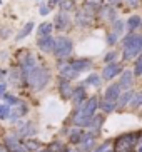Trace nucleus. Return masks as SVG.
<instances>
[{
  "label": "nucleus",
  "instance_id": "nucleus-30",
  "mask_svg": "<svg viewBox=\"0 0 142 152\" xmlns=\"http://www.w3.org/2000/svg\"><path fill=\"white\" fill-rule=\"evenodd\" d=\"M85 84L92 85V87H99V85H100V77H99L97 74H90V75L85 79Z\"/></svg>",
  "mask_w": 142,
  "mask_h": 152
},
{
  "label": "nucleus",
  "instance_id": "nucleus-20",
  "mask_svg": "<svg viewBox=\"0 0 142 152\" xmlns=\"http://www.w3.org/2000/svg\"><path fill=\"white\" fill-rule=\"evenodd\" d=\"M23 147L27 149V151H32V152H37L42 149V144L39 142V140H35V139H27L25 144H23Z\"/></svg>",
  "mask_w": 142,
  "mask_h": 152
},
{
  "label": "nucleus",
  "instance_id": "nucleus-5",
  "mask_svg": "<svg viewBox=\"0 0 142 152\" xmlns=\"http://www.w3.org/2000/svg\"><path fill=\"white\" fill-rule=\"evenodd\" d=\"M139 140V134H124L116 139L114 152H134Z\"/></svg>",
  "mask_w": 142,
  "mask_h": 152
},
{
  "label": "nucleus",
  "instance_id": "nucleus-45",
  "mask_svg": "<svg viewBox=\"0 0 142 152\" xmlns=\"http://www.w3.org/2000/svg\"><path fill=\"white\" fill-rule=\"evenodd\" d=\"M4 77H5V70L4 69H0V79H4Z\"/></svg>",
  "mask_w": 142,
  "mask_h": 152
},
{
  "label": "nucleus",
  "instance_id": "nucleus-22",
  "mask_svg": "<svg viewBox=\"0 0 142 152\" xmlns=\"http://www.w3.org/2000/svg\"><path fill=\"white\" fill-rule=\"evenodd\" d=\"M99 109L104 112V114H111V112L116 110V102H109L104 99L102 102H99Z\"/></svg>",
  "mask_w": 142,
  "mask_h": 152
},
{
  "label": "nucleus",
  "instance_id": "nucleus-21",
  "mask_svg": "<svg viewBox=\"0 0 142 152\" xmlns=\"http://www.w3.org/2000/svg\"><path fill=\"white\" fill-rule=\"evenodd\" d=\"M142 25V20L139 15H132V17H129V20H127V27H129V30H137V28H141Z\"/></svg>",
  "mask_w": 142,
  "mask_h": 152
},
{
  "label": "nucleus",
  "instance_id": "nucleus-41",
  "mask_svg": "<svg viewBox=\"0 0 142 152\" xmlns=\"http://www.w3.org/2000/svg\"><path fill=\"white\" fill-rule=\"evenodd\" d=\"M125 2H127L130 7H134V9H135V7H139V2H141V0H125Z\"/></svg>",
  "mask_w": 142,
  "mask_h": 152
},
{
  "label": "nucleus",
  "instance_id": "nucleus-39",
  "mask_svg": "<svg viewBox=\"0 0 142 152\" xmlns=\"http://www.w3.org/2000/svg\"><path fill=\"white\" fill-rule=\"evenodd\" d=\"M107 149H109V142H104L100 147H97L94 152H104V151H107Z\"/></svg>",
  "mask_w": 142,
  "mask_h": 152
},
{
  "label": "nucleus",
  "instance_id": "nucleus-46",
  "mask_svg": "<svg viewBox=\"0 0 142 152\" xmlns=\"http://www.w3.org/2000/svg\"><path fill=\"white\" fill-rule=\"evenodd\" d=\"M55 4H59V0H50V7H52V5H55Z\"/></svg>",
  "mask_w": 142,
  "mask_h": 152
},
{
  "label": "nucleus",
  "instance_id": "nucleus-23",
  "mask_svg": "<svg viewBox=\"0 0 142 152\" xmlns=\"http://www.w3.org/2000/svg\"><path fill=\"white\" fill-rule=\"evenodd\" d=\"M34 27H35V25H34V22L25 23V27H23L22 30H20V32L17 34V40H22V39H25L27 35H30L32 30H34Z\"/></svg>",
  "mask_w": 142,
  "mask_h": 152
},
{
  "label": "nucleus",
  "instance_id": "nucleus-48",
  "mask_svg": "<svg viewBox=\"0 0 142 152\" xmlns=\"http://www.w3.org/2000/svg\"><path fill=\"white\" fill-rule=\"evenodd\" d=\"M137 152H142V145H141V147H139V149H137Z\"/></svg>",
  "mask_w": 142,
  "mask_h": 152
},
{
  "label": "nucleus",
  "instance_id": "nucleus-34",
  "mask_svg": "<svg viewBox=\"0 0 142 152\" xmlns=\"http://www.w3.org/2000/svg\"><path fill=\"white\" fill-rule=\"evenodd\" d=\"M134 75H142V57H137L134 62Z\"/></svg>",
  "mask_w": 142,
  "mask_h": 152
},
{
  "label": "nucleus",
  "instance_id": "nucleus-16",
  "mask_svg": "<svg viewBox=\"0 0 142 152\" xmlns=\"http://www.w3.org/2000/svg\"><path fill=\"white\" fill-rule=\"evenodd\" d=\"M100 15H102L104 18H107V20H112V22H114V20H116V9H114V7H112V5H102V7H100Z\"/></svg>",
  "mask_w": 142,
  "mask_h": 152
},
{
  "label": "nucleus",
  "instance_id": "nucleus-36",
  "mask_svg": "<svg viewBox=\"0 0 142 152\" xmlns=\"http://www.w3.org/2000/svg\"><path fill=\"white\" fill-rule=\"evenodd\" d=\"M116 57H117L116 52H107L105 57H104V62H105V64H111V62H114V60H116Z\"/></svg>",
  "mask_w": 142,
  "mask_h": 152
},
{
  "label": "nucleus",
  "instance_id": "nucleus-11",
  "mask_svg": "<svg viewBox=\"0 0 142 152\" xmlns=\"http://www.w3.org/2000/svg\"><path fill=\"white\" fill-rule=\"evenodd\" d=\"M120 95V87L119 84H112L105 89V94H104V99L109 100V102H117V99Z\"/></svg>",
  "mask_w": 142,
  "mask_h": 152
},
{
  "label": "nucleus",
  "instance_id": "nucleus-3",
  "mask_svg": "<svg viewBox=\"0 0 142 152\" xmlns=\"http://www.w3.org/2000/svg\"><path fill=\"white\" fill-rule=\"evenodd\" d=\"M122 47H124V52H122V58L124 60H134V57H137L142 52V35L137 34H130L124 39L122 42Z\"/></svg>",
  "mask_w": 142,
  "mask_h": 152
},
{
  "label": "nucleus",
  "instance_id": "nucleus-28",
  "mask_svg": "<svg viewBox=\"0 0 142 152\" xmlns=\"http://www.w3.org/2000/svg\"><path fill=\"white\" fill-rule=\"evenodd\" d=\"M10 105H7V104H0V121H7L10 117Z\"/></svg>",
  "mask_w": 142,
  "mask_h": 152
},
{
  "label": "nucleus",
  "instance_id": "nucleus-44",
  "mask_svg": "<svg viewBox=\"0 0 142 152\" xmlns=\"http://www.w3.org/2000/svg\"><path fill=\"white\" fill-rule=\"evenodd\" d=\"M107 2H109L111 5H117V4H120V0H107Z\"/></svg>",
  "mask_w": 142,
  "mask_h": 152
},
{
  "label": "nucleus",
  "instance_id": "nucleus-25",
  "mask_svg": "<svg viewBox=\"0 0 142 152\" xmlns=\"http://www.w3.org/2000/svg\"><path fill=\"white\" fill-rule=\"evenodd\" d=\"M90 18H92V15H90V14H87V12H79V14H77V23L87 27V25L90 23Z\"/></svg>",
  "mask_w": 142,
  "mask_h": 152
},
{
  "label": "nucleus",
  "instance_id": "nucleus-9",
  "mask_svg": "<svg viewBox=\"0 0 142 152\" xmlns=\"http://www.w3.org/2000/svg\"><path fill=\"white\" fill-rule=\"evenodd\" d=\"M117 84H119L120 90H130V87H132V84H134V72L132 70H124Z\"/></svg>",
  "mask_w": 142,
  "mask_h": 152
},
{
  "label": "nucleus",
  "instance_id": "nucleus-42",
  "mask_svg": "<svg viewBox=\"0 0 142 152\" xmlns=\"http://www.w3.org/2000/svg\"><path fill=\"white\" fill-rule=\"evenodd\" d=\"M5 90H7V87H5L4 84H0V97H2V95L5 94Z\"/></svg>",
  "mask_w": 142,
  "mask_h": 152
},
{
  "label": "nucleus",
  "instance_id": "nucleus-37",
  "mask_svg": "<svg viewBox=\"0 0 142 152\" xmlns=\"http://www.w3.org/2000/svg\"><path fill=\"white\" fill-rule=\"evenodd\" d=\"M117 39H119V37H117L116 34L112 32V34H109V35H107V44L114 45V44H116V42H117Z\"/></svg>",
  "mask_w": 142,
  "mask_h": 152
},
{
  "label": "nucleus",
  "instance_id": "nucleus-31",
  "mask_svg": "<svg viewBox=\"0 0 142 152\" xmlns=\"http://www.w3.org/2000/svg\"><path fill=\"white\" fill-rule=\"evenodd\" d=\"M114 34H116L117 37L124 34V22H122V20H119V18H116V20H114Z\"/></svg>",
  "mask_w": 142,
  "mask_h": 152
},
{
  "label": "nucleus",
  "instance_id": "nucleus-32",
  "mask_svg": "<svg viewBox=\"0 0 142 152\" xmlns=\"http://www.w3.org/2000/svg\"><path fill=\"white\" fill-rule=\"evenodd\" d=\"M47 151H50V152H64L65 151V145H64L62 142H52V144H49Z\"/></svg>",
  "mask_w": 142,
  "mask_h": 152
},
{
  "label": "nucleus",
  "instance_id": "nucleus-13",
  "mask_svg": "<svg viewBox=\"0 0 142 152\" xmlns=\"http://www.w3.org/2000/svg\"><path fill=\"white\" fill-rule=\"evenodd\" d=\"M72 85H70V80H67L64 77H60V82H59V92L64 99H70L72 95Z\"/></svg>",
  "mask_w": 142,
  "mask_h": 152
},
{
  "label": "nucleus",
  "instance_id": "nucleus-18",
  "mask_svg": "<svg viewBox=\"0 0 142 152\" xmlns=\"http://www.w3.org/2000/svg\"><path fill=\"white\" fill-rule=\"evenodd\" d=\"M52 28H53V25L50 22H44L39 28H37V35H39V37L50 35V34H52Z\"/></svg>",
  "mask_w": 142,
  "mask_h": 152
},
{
  "label": "nucleus",
  "instance_id": "nucleus-2",
  "mask_svg": "<svg viewBox=\"0 0 142 152\" xmlns=\"http://www.w3.org/2000/svg\"><path fill=\"white\" fill-rule=\"evenodd\" d=\"M23 79H25V82L29 84V87L32 90H42L50 80V72L45 67L35 65L30 72H27L23 75Z\"/></svg>",
  "mask_w": 142,
  "mask_h": 152
},
{
  "label": "nucleus",
  "instance_id": "nucleus-8",
  "mask_svg": "<svg viewBox=\"0 0 142 152\" xmlns=\"http://www.w3.org/2000/svg\"><path fill=\"white\" fill-rule=\"evenodd\" d=\"M53 42H55V39H53L52 35L39 37V40H37V47H39L44 54H50V52L53 50Z\"/></svg>",
  "mask_w": 142,
  "mask_h": 152
},
{
  "label": "nucleus",
  "instance_id": "nucleus-24",
  "mask_svg": "<svg viewBox=\"0 0 142 152\" xmlns=\"http://www.w3.org/2000/svg\"><path fill=\"white\" fill-rule=\"evenodd\" d=\"M102 122H104V117L102 115H92V117H90V122H89V127L97 132V130L100 129Z\"/></svg>",
  "mask_w": 142,
  "mask_h": 152
},
{
  "label": "nucleus",
  "instance_id": "nucleus-1",
  "mask_svg": "<svg viewBox=\"0 0 142 152\" xmlns=\"http://www.w3.org/2000/svg\"><path fill=\"white\" fill-rule=\"evenodd\" d=\"M97 109H99V100L95 95L85 99L80 105H77L75 114H74V124L77 127H89L90 117L95 115V110Z\"/></svg>",
  "mask_w": 142,
  "mask_h": 152
},
{
  "label": "nucleus",
  "instance_id": "nucleus-29",
  "mask_svg": "<svg viewBox=\"0 0 142 152\" xmlns=\"http://www.w3.org/2000/svg\"><path fill=\"white\" fill-rule=\"evenodd\" d=\"M59 4H60V10H62V12H70V10H74V7H75L74 0H60Z\"/></svg>",
  "mask_w": 142,
  "mask_h": 152
},
{
  "label": "nucleus",
  "instance_id": "nucleus-4",
  "mask_svg": "<svg viewBox=\"0 0 142 152\" xmlns=\"http://www.w3.org/2000/svg\"><path fill=\"white\" fill-rule=\"evenodd\" d=\"M72 50H74V44L69 37H64V35H59L53 42V50L52 54L59 58V60H62V58H67L69 55L72 54Z\"/></svg>",
  "mask_w": 142,
  "mask_h": 152
},
{
  "label": "nucleus",
  "instance_id": "nucleus-7",
  "mask_svg": "<svg viewBox=\"0 0 142 152\" xmlns=\"http://www.w3.org/2000/svg\"><path fill=\"white\" fill-rule=\"evenodd\" d=\"M70 17H69V14L67 12H60L59 15H55V20H53L52 25H55V28L57 30H67V28L70 27Z\"/></svg>",
  "mask_w": 142,
  "mask_h": 152
},
{
  "label": "nucleus",
  "instance_id": "nucleus-33",
  "mask_svg": "<svg viewBox=\"0 0 142 152\" xmlns=\"http://www.w3.org/2000/svg\"><path fill=\"white\" fill-rule=\"evenodd\" d=\"M2 97H4V100H5V104H7V105H17V104L20 102V100H18V99L15 97V95L7 94V92H5V94L2 95Z\"/></svg>",
  "mask_w": 142,
  "mask_h": 152
},
{
  "label": "nucleus",
  "instance_id": "nucleus-38",
  "mask_svg": "<svg viewBox=\"0 0 142 152\" xmlns=\"http://www.w3.org/2000/svg\"><path fill=\"white\" fill-rule=\"evenodd\" d=\"M50 12V7H47L45 4H40V15H47Z\"/></svg>",
  "mask_w": 142,
  "mask_h": 152
},
{
  "label": "nucleus",
  "instance_id": "nucleus-6",
  "mask_svg": "<svg viewBox=\"0 0 142 152\" xmlns=\"http://www.w3.org/2000/svg\"><path fill=\"white\" fill-rule=\"evenodd\" d=\"M120 72H122V65L117 62H111L107 64L105 69L102 70V79H105V80H112L116 75H119Z\"/></svg>",
  "mask_w": 142,
  "mask_h": 152
},
{
  "label": "nucleus",
  "instance_id": "nucleus-40",
  "mask_svg": "<svg viewBox=\"0 0 142 152\" xmlns=\"http://www.w3.org/2000/svg\"><path fill=\"white\" fill-rule=\"evenodd\" d=\"M9 152H27V149H25V147H22V145H17L15 149H10Z\"/></svg>",
  "mask_w": 142,
  "mask_h": 152
},
{
  "label": "nucleus",
  "instance_id": "nucleus-14",
  "mask_svg": "<svg viewBox=\"0 0 142 152\" xmlns=\"http://www.w3.org/2000/svg\"><path fill=\"white\" fill-rule=\"evenodd\" d=\"M85 95H87V94H85V89H84V87H75V89L72 90L70 99H72V102L75 104V105H80V104H82L85 99H87Z\"/></svg>",
  "mask_w": 142,
  "mask_h": 152
},
{
  "label": "nucleus",
  "instance_id": "nucleus-12",
  "mask_svg": "<svg viewBox=\"0 0 142 152\" xmlns=\"http://www.w3.org/2000/svg\"><path fill=\"white\" fill-rule=\"evenodd\" d=\"M29 112V107H27V104H23V102H18L17 105H15V109H12L10 110V117L9 119H12L13 122H17L20 117H23Z\"/></svg>",
  "mask_w": 142,
  "mask_h": 152
},
{
  "label": "nucleus",
  "instance_id": "nucleus-26",
  "mask_svg": "<svg viewBox=\"0 0 142 152\" xmlns=\"http://www.w3.org/2000/svg\"><path fill=\"white\" fill-rule=\"evenodd\" d=\"M142 105V92H137V94H132L129 100V107L130 109H137Z\"/></svg>",
  "mask_w": 142,
  "mask_h": 152
},
{
  "label": "nucleus",
  "instance_id": "nucleus-47",
  "mask_svg": "<svg viewBox=\"0 0 142 152\" xmlns=\"http://www.w3.org/2000/svg\"><path fill=\"white\" fill-rule=\"evenodd\" d=\"M37 152H50V151H47V149H44V151H42V149H40V151H37Z\"/></svg>",
  "mask_w": 142,
  "mask_h": 152
},
{
  "label": "nucleus",
  "instance_id": "nucleus-19",
  "mask_svg": "<svg viewBox=\"0 0 142 152\" xmlns=\"http://www.w3.org/2000/svg\"><path fill=\"white\" fill-rule=\"evenodd\" d=\"M69 140H70L72 144H80L82 140H84V132H82L80 129H74V130H70Z\"/></svg>",
  "mask_w": 142,
  "mask_h": 152
},
{
  "label": "nucleus",
  "instance_id": "nucleus-10",
  "mask_svg": "<svg viewBox=\"0 0 142 152\" xmlns=\"http://www.w3.org/2000/svg\"><path fill=\"white\" fill-rule=\"evenodd\" d=\"M69 65H70L75 72L80 74V72H85L92 67V60H90V58H75V60H70Z\"/></svg>",
  "mask_w": 142,
  "mask_h": 152
},
{
  "label": "nucleus",
  "instance_id": "nucleus-49",
  "mask_svg": "<svg viewBox=\"0 0 142 152\" xmlns=\"http://www.w3.org/2000/svg\"><path fill=\"white\" fill-rule=\"evenodd\" d=\"M0 4H2V0H0Z\"/></svg>",
  "mask_w": 142,
  "mask_h": 152
},
{
  "label": "nucleus",
  "instance_id": "nucleus-17",
  "mask_svg": "<svg viewBox=\"0 0 142 152\" xmlns=\"http://www.w3.org/2000/svg\"><path fill=\"white\" fill-rule=\"evenodd\" d=\"M132 94L134 92H130V90L120 94L119 99H117V102H116V109H124L125 105H129V100H130V97H132Z\"/></svg>",
  "mask_w": 142,
  "mask_h": 152
},
{
  "label": "nucleus",
  "instance_id": "nucleus-15",
  "mask_svg": "<svg viewBox=\"0 0 142 152\" xmlns=\"http://www.w3.org/2000/svg\"><path fill=\"white\" fill-rule=\"evenodd\" d=\"M18 135L20 137H32V135H35V127H34V124L32 122H22Z\"/></svg>",
  "mask_w": 142,
  "mask_h": 152
},
{
  "label": "nucleus",
  "instance_id": "nucleus-27",
  "mask_svg": "<svg viewBox=\"0 0 142 152\" xmlns=\"http://www.w3.org/2000/svg\"><path fill=\"white\" fill-rule=\"evenodd\" d=\"M17 145H20V140H18L17 135H9V137L5 139V147L9 149H15Z\"/></svg>",
  "mask_w": 142,
  "mask_h": 152
},
{
  "label": "nucleus",
  "instance_id": "nucleus-35",
  "mask_svg": "<svg viewBox=\"0 0 142 152\" xmlns=\"http://www.w3.org/2000/svg\"><path fill=\"white\" fill-rule=\"evenodd\" d=\"M85 5L95 10V9H100L104 5V0H85Z\"/></svg>",
  "mask_w": 142,
  "mask_h": 152
},
{
  "label": "nucleus",
  "instance_id": "nucleus-43",
  "mask_svg": "<svg viewBox=\"0 0 142 152\" xmlns=\"http://www.w3.org/2000/svg\"><path fill=\"white\" fill-rule=\"evenodd\" d=\"M0 152H9V149L5 147V144H0Z\"/></svg>",
  "mask_w": 142,
  "mask_h": 152
}]
</instances>
